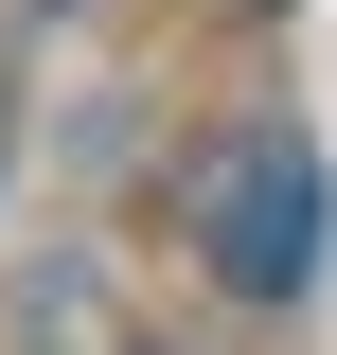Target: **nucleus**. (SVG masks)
<instances>
[{"mask_svg": "<svg viewBox=\"0 0 337 355\" xmlns=\"http://www.w3.org/2000/svg\"><path fill=\"white\" fill-rule=\"evenodd\" d=\"M178 214H196V266L231 302H302L337 249V196H320V142L302 125H213L196 178H178Z\"/></svg>", "mask_w": 337, "mask_h": 355, "instance_id": "1", "label": "nucleus"}, {"mask_svg": "<svg viewBox=\"0 0 337 355\" xmlns=\"http://www.w3.org/2000/svg\"><path fill=\"white\" fill-rule=\"evenodd\" d=\"M0 355H142V338H125V302H107L89 249H36L18 284H0Z\"/></svg>", "mask_w": 337, "mask_h": 355, "instance_id": "2", "label": "nucleus"}]
</instances>
